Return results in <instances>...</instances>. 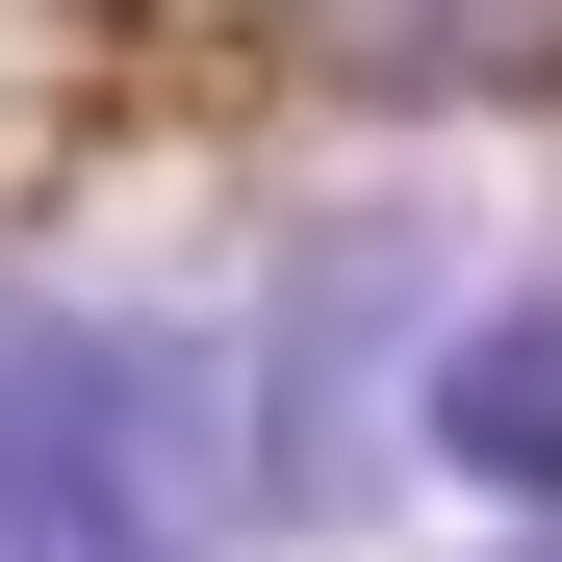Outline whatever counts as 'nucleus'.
Here are the masks:
<instances>
[{
  "label": "nucleus",
  "mask_w": 562,
  "mask_h": 562,
  "mask_svg": "<svg viewBox=\"0 0 562 562\" xmlns=\"http://www.w3.org/2000/svg\"><path fill=\"white\" fill-rule=\"evenodd\" d=\"M231 512H256V460H231V358L0 281V562H205Z\"/></svg>",
  "instance_id": "1"
},
{
  "label": "nucleus",
  "mask_w": 562,
  "mask_h": 562,
  "mask_svg": "<svg viewBox=\"0 0 562 562\" xmlns=\"http://www.w3.org/2000/svg\"><path fill=\"white\" fill-rule=\"evenodd\" d=\"M409 460H435V486H486L512 537H562V281L435 307V358H409Z\"/></svg>",
  "instance_id": "2"
},
{
  "label": "nucleus",
  "mask_w": 562,
  "mask_h": 562,
  "mask_svg": "<svg viewBox=\"0 0 562 562\" xmlns=\"http://www.w3.org/2000/svg\"><path fill=\"white\" fill-rule=\"evenodd\" d=\"M486 562H562V537H486Z\"/></svg>",
  "instance_id": "3"
}]
</instances>
